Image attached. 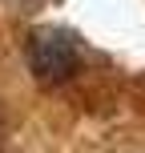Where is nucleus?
Wrapping results in <instances>:
<instances>
[{
  "label": "nucleus",
  "instance_id": "obj_1",
  "mask_svg": "<svg viewBox=\"0 0 145 153\" xmlns=\"http://www.w3.org/2000/svg\"><path fill=\"white\" fill-rule=\"evenodd\" d=\"M28 61H32V73L40 81H65V76L77 73V40L61 28H40L36 36L28 40Z\"/></svg>",
  "mask_w": 145,
  "mask_h": 153
}]
</instances>
